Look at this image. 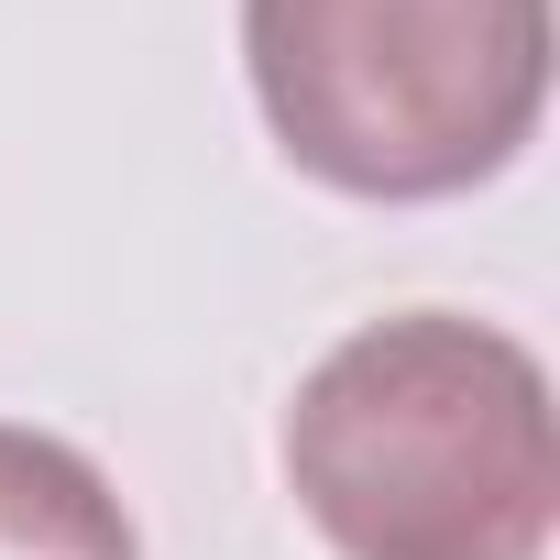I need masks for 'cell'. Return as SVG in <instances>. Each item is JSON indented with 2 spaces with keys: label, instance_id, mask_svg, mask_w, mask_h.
<instances>
[{
  "label": "cell",
  "instance_id": "obj_1",
  "mask_svg": "<svg viewBox=\"0 0 560 560\" xmlns=\"http://www.w3.org/2000/svg\"><path fill=\"white\" fill-rule=\"evenodd\" d=\"M287 494L341 560H538L560 516L538 352L451 308L352 330L287 407Z\"/></svg>",
  "mask_w": 560,
  "mask_h": 560
},
{
  "label": "cell",
  "instance_id": "obj_2",
  "mask_svg": "<svg viewBox=\"0 0 560 560\" xmlns=\"http://www.w3.org/2000/svg\"><path fill=\"white\" fill-rule=\"evenodd\" d=\"M253 100L341 198H462L549 100V0H242Z\"/></svg>",
  "mask_w": 560,
  "mask_h": 560
},
{
  "label": "cell",
  "instance_id": "obj_3",
  "mask_svg": "<svg viewBox=\"0 0 560 560\" xmlns=\"http://www.w3.org/2000/svg\"><path fill=\"white\" fill-rule=\"evenodd\" d=\"M0 560H143V538L89 451L0 429Z\"/></svg>",
  "mask_w": 560,
  "mask_h": 560
}]
</instances>
